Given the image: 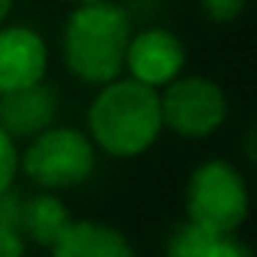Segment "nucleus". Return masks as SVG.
<instances>
[{"label": "nucleus", "mask_w": 257, "mask_h": 257, "mask_svg": "<svg viewBox=\"0 0 257 257\" xmlns=\"http://www.w3.org/2000/svg\"><path fill=\"white\" fill-rule=\"evenodd\" d=\"M89 130L94 144L108 155H141L155 144L163 130L161 94L133 78H113L91 102Z\"/></svg>", "instance_id": "f257e3e1"}, {"label": "nucleus", "mask_w": 257, "mask_h": 257, "mask_svg": "<svg viewBox=\"0 0 257 257\" xmlns=\"http://www.w3.org/2000/svg\"><path fill=\"white\" fill-rule=\"evenodd\" d=\"M130 36V20L116 3H80L64 28V61L75 78L105 86L122 75Z\"/></svg>", "instance_id": "f03ea898"}, {"label": "nucleus", "mask_w": 257, "mask_h": 257, "mask_svg": "<svg viewBox=\"0 0 257 257\" xmlns=\"http://www.w3.org/2000/svg\"><path fill=\"white\" fill-rule=\"evenodd\" d=\"M23 169L39 188L61 191L83 185L94 174V141L75 127H47L25 150Z\"/></svg>", "instance_id": "7ed1b4c3"}, {"label": "nucleus", "mask_w": 257, "mask_h": 257, "mask_svg": "<svg viewBox=\"0 0 257 257\" xmlns=\"http://www.w3.org/2000/svg\"><path fill=\"white\" fill-rule=\"evenodd\" d=\"M188 221L207 229L235 232L249 216V191L243 174L229 161H207L194 169L185 188Z\"/></svg>", "instance_id": "20e7f679"}, {"label": "nucleus", "mask_w": 257, "mask_h": 257, "mask_svg": "<svg viewBox=\"0 0 257 257\" xmlns=\"http://www.w3.org/2000/svg\"><path fill=\"white\" fill-rule=\"evenodd\" d=\"M163 127L183 139H205L227 119V97L207 78H174L161 94Z\"/></svg>", "instance_id": "39448f33"}, {"label": "nucleus", "mask_w": 257, "mask_h": 257, "mask_svg": "<svg viewBox=\"0 0 257 257\" xmlns=\"http://www.w3.org/2000/svg\"><path fill=\"white\" fill-rule=\"evenodd\" d=\"M124 67L130 78L147 86H166L174 80L185 67V47L172 31L150 28L139 36H130L127 53H124Z\"/></svg>", "instance_id": "423d86ee"}, {"label": "nucleus", "mask_w": 257, "mask_h": 257, "mask_svg": "<svg viewBox=\"0 0 257 257\" xmlns=\"http://www.w3.org/2000/svg\"><path fill=\"white\" fill-rule=\"evenodd\" d=\"M47 45L25 25L0 28V91L23 89L45 80Z\"/></svg>", "instance_id": "0eeeda50"}, {"label": "nucleus", "mask_w": 257, "mask_h": 257, "mask_svg": "<svg viewBox=\"0 0 257 257\" xmlns=\"http://www.w3.org/2000/svg\"><path fill=\"white\" fill-rule=\"evenodd\" d=\"M58 113V94L47 83H31L23 89L0 91V127L14 141L34 139L53 124Z\"/></svg>", "instance_id": "6e6552de"}, {"label": "nucleus", "mask_w": 257, "mask_h": 257, "mask_svg": "<svg viewBox=\"0 0 257 257\" xmlns=\"http://www.w3.org/2000/svg\"><path fill=\"white\" fill-rule=\"evenodd\" d=\"M50 257H136L130 240L102 221H72L50 246Z\"/></svg>", "instance_id": "1a4fd4ad"}, {"label": "nucleus", "mask_w": 257, "mask_h": 257, "mask_svg": "<svg viewBox=\"0 0 257 257\" xmlns=\"http://www.w3.org/2000/svg\"><path fill=\"white\" fill-rule=\"evenodd\" d=\"M166 257H251V249L235 232L185 221L177 224L169 235Z\"/></svg>", "instance_id": "9d476101"}, {"label": "nucleus", "mask_w": 257, "mask_h": 257, "mask_svg": "<svg viewBox=\"0 0 257 257\" xmlns=\"http://www.w3.org/2000/svg\"><path fill=\"white\" fill-rule=\"evenodd\" d=\"M72 224V216L64 207V202L53 194H36L23 202V227L25 238L50 249Z\"/></svg>", "instance_id": "9b49d317"}, {"label": "nucleus", "mask_w": 257, "mask_h": 257, "mask_svg": "<svg viewBox=\"0 0 257 257\" xmlns=\"http://www.w3.org/2000/svg\"><path fill=\"white\" fill-rule=\"evenodd\" d=\"M23 202L20 191H3L0 194V257H25L28 238L23 227Z\"/></svg>", "instance_id": "f8f14e48"}, {"label": "nucleus", "mask_w": 257, "mask_h": 257, "mask_svg": "<svg viewBox=\"0 0 257 257\" xmlns=\"http://www.w3.org/2000/svg\"><path fill=\"white\" fill-rule=\"evenodd\" d=\"M20 169V155H17V144L14 139L0 127V194L12 188L14 177Z\"/></svg>", "instance_id": "ddd939ff"}, {"label": "nucleus", "mask_w": 257, "mask_h": 257, "mask_svg": "<svg viewBox=\"0 0 257 257\" xmlns=\"http://www.w3.org/2000/svg\"><path fill=\"white\" fill-rule=\"evenodd\" d=\"M199 6L210 23H232L243 14L246 0H199Z\"/></svg>", "instance_id": "4468645a"}, {"label": "nucleus", "mask_w": 257, "mask_h": 257, "mask_svg": "<svg viewBox=\"0 0 257 257\" xmlns=\"http://www.w3.org/2000/svg\"><path fill=\"white\" fill-rule=\"evenodd\" d=\"M12 6H14V0H0V23L9 17V12H12Z\"/></svg>", "instance_id": "2eb2a0df"}, {"label": "nucleus", "mask_w": 257, "mask_h": 257, "mask_svg": "<svg viewBox=\"0 0 257 257\" xmlns=\"http://www.w3.org/2000/svg\"><path fill=\"white\" fill-rule=\"evenodd\" d=\"M72 3H78V6H80V3H94V0H72Z\"/></svg>", "instance_id": "dca6fc26"}]
</instances>
